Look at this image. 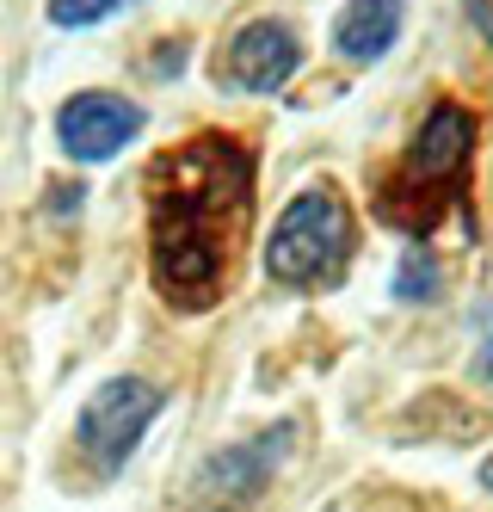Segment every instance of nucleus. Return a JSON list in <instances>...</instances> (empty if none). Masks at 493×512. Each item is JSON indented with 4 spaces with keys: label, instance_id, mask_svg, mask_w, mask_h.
Instances as JSON below:
<instances>
[{
    "label": "nucleus",
    "instance_id": "f257e3e1",
    "mask_svg": "<svg viewBox=\"0 0 493 512\" xmlns=\"http://www.w3.org/2000/svg\"><path fill=\"white\" fill-rule=\"evenodd\" d=\"M148 278L179 315L222 303L253 229V149L222 130H198L161 149L142 173Z\"/></svg>",
    "mask_w": 493,
    "mask_h": 512
},
{
    "label": "nucleus",
    "instance_id": "f03ea898",
    "mask_svg": "<svg viewBox=\"0 0 493 512\" xmlns=\"http://www.w3.org/2000/svg\"><path fill=\"white\" fill-rule=\"evenodd\" d=\"M469 179H475V112L457 99H438L420 118V130L407 136V149L370 179L376 223H389L401 235H432L444 216L469 223L475 216Z\"/></svg>",
    "mask_w": 493,
    "mask_h": 512
},
{
    "label": "nucleus",
    "instance_id": "7ed1b4c3",
    "mask_svg": "<svg viewBox=\"0 0 493 512\" xmlns=\"http://www.w3.org/2000/svg\"><path fill=\"white\" fill-rule=\"evenodd\" d=\"M352 253H358V223H352L346 192L309 186L278 210L272 241H265V272L290 290H321V284L346 278Z\"/></svg>",
    "mask_w": 493,
    "mask_h": 512
},
{
    "label": "nucleus",
    "instance_id": "20e7f679",
    "mask_svg": "<svg viewBox=\"0 0 493 512\" xmlns=\"http://www.w3.org/2000/svg\"><path fill=\"white\" fill-rule=\"evenodd\" d=\"M167 408V389L148 383V377H105L87 401H81V420H74V445H81L93 475H118L124 457L148 438L155 414Z\"/></svg>",
    "mask_w": 493,
    "mask_h": 512
},
{
    "label": "nucleus",
    "instance_id": "39448f33",
    "mask_svg": "<svg viewBox=\"0 0 493 512\" xmlns=\"http://www.w3.org/2000/svg\"><path fill=\"white\" fill-rule=\"evenodd\" d=\"M136 130H142V105L124 99V93H105V87L62 99V112H56V142H62V155L81 161V167L124 155L136 142Z\"/></svg>",
    "mask_w": 493,
    "mask_h": 512
},
{
    "label": "nucleus",
    "instance_id": "423d86ee",
    "mask_svg": "<svg viewBox=\"0 0 493 512\" xmlns=\"http://www.w3.org/2000/svg\"><path fill=\"white\" fill-rule=\"evenodd\" d=\"M302 68V38L284 19H253L216 50V81L241 93H278Z\"/></svg>",
    "mask_w": 493,
    "mask_h": 512
},
{
    "label": "nucleus",
    "instance_id": "0eeeda50",
    "mask_svg": "<svg viewBox=\"0 0 493 512\" xmlns=\"http://www.w3.org/2000/svg\"><path fill=\"white\" fill-rule=\"evenodd\" d=\"M284 445H290V426L259 432V438H247V445H235V451H216L198 469V482H192V506H204V512H241V506H253L265 488H272V469H278Z\"/></svg>",
    "mask_w": 493,
    "mask_h": 512
},
{
    "label": "nucleus",
    "instance_id": "6e6552de",
    "mask_svg": "<svg viewBox=\"0 0 493 512\" xmlns=\"http://www.w3.org/2000/svg\"><path fill=\"white\" fill-rule=\"evenodd\" d=\"M401 19H407V0H346L333 19V50L352 62H376L401 38Z\"/></svg>",
    "mask_w": 493,
    "mask_h": 512
},
{
    "label": "nucleus",
    "instance_id": "1a4fd4ad",
    "mask_svg": "<svg viewBox=\"0 0 493 512\" xmlns=\"http://www.w3.org/2000/svg\"><path fill=\"white\" fill-rule=\"evenodd\" d=\"M130 0H50V25H62V31H87V25H99V19H111V13H124Z\"/></svg>",
    "mask_w": 493,
    "mask_h": 512
},
{
    "label": "nucleus",
    "instance_id": "9d476101",
    "mask_svg": "<svg viewBox=\"0 0 493 512\" xmlns=\"http://www.w3.org/2000/svg\"><path fill=\"white\" fill-rule=\"evenodd\" d=\"M401 297L407 303H420V297H438V266H432V253H407V266H401Z\"/></svg>",
    "mask_w": 493,
    "mask_h": 512
},
{
    "label": "nucleus",
    "instance_id": "9b49d317",
    "mask_svg": "<svg viewBox=\"0 0 493 512\" xmlns=\"http://www.w3.org/2000/svg\"><path fill=\"white\" fill-rule=\"evenodd\" d=\"M463 13H469V25L481 31V38L493 44V0H463Z\"/></svg>",
    "mask_w": 493,
    "mask_h": 512
},
{
    "label": "nucleus",
    "instance_id": "f8f14e48",
    "mask_svg": "<svg viewBox=\"0 0 493 512\" xmlns=\"http://www.w3.org/2000/svg\"><path fill=\"white\" fill-rule=\"evenodd\" d=\"M481 482H487V488H493V457H487V469H481Z\"/></svg>",
    "mask_w": 493,
    "mask_h": 512
},
{
    "label": "nucleus",
    "instance_id": "ddd939ff",
    "mask_svg": "<svg viewBox=\"0 0 493 512\" xmlns=\"http://www.w3.org/2000/svg\"><path fill=\"white\" fill-rule=\"evenodd\" d=\"M487 377H493V340H487Z\"/></svg>",
    "mask_w": 493,
    "mask_h": 512
}]
</instances>
